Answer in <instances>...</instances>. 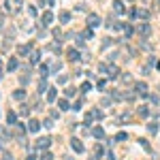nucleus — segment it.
I'll return each mask as SVG.
<instances>
[{
    "label": "nucleus",
    "instance_id": "c9c22d12",
    "mask_svg": "<svg viewBox=\"0 0 160 160\" xmlns=\"http://www.w3.org/2000/svg\"><path fill=\"white\" fill-rule=\"evenodd\" d=\"M81 37H83V39H92V37H94V32H92V28H88V30H83V32H81Z\"/></svg>",
    "mask_w": 160,
    "mask_h": 160
},
{
    "label": "nucleus",
    "instance_id": "473e14b6",
    "mask_svg": "<svg viewBox=\"0 0 160 160\" xmlns=\"http://www.w3.org/2000/svg\"><path fill=\"white\" fill-rule=\"evenodd\" d=\"M15 128H17V132H19V135H21V137H24V132H26V130H28V126H24V124H21V122H17V124H15Z\"/></svg>",
    "mask_w": 160,
    "mask_h": 160
},
{
    "label": "nucleus",
    "instance_id": "f03ea898",
    "mask_svg": "<svg viewBox=\"0 0 160 160\" xmlns=\"http://www.w3.org/2000/svg\"><path fill=\"white\" fill-rule=\"evenodd\" d=\"M135 92H137L139 96H150V92H147V83H145V81H137V83H135Z\"/></svg>",
    "mask_w": 160,
    "mask_h": 160
},
{
    "label": "nucleus",
    "instance_id": "4d7b16f0",
    "mask_svg": "<svg viewBox=\"0 0 160 160\" xmlns=\"http://www.w3.org/2000/svg\"><path fill=\"white\" fill-rule=\"evenodd\" d=\"M0 150H2V141H0Z\"/></svg>",
    "mask_w": 160,
    "mask_h": 160
},
{
    "label": "nucleus",
    "instance_id": "7ed1b4c3",
    "mask_svg": "<svg viewBox=\"0 0 160 160\" xmlns=\"http://www.w3.org/2000/svg\"><path fill=\"white\" fill-rule=\"evenodd\" d=\"M49 143H51V139H49V137H39V139H37V150L47 152V150H49Z\"/></svg>",
    "mask_w": 160,
    "mask_h": 160
},
{
    "label": "nucleus",
    "instance_id": "5701e85b",
    "mask_svg": "<svg viewBox=\"0 0 160 160\" xmlns=\"http://www.w3.org/2000/svg\"><path fill=\"white\" fill-rule=\"evenodd\" d=\"M60 68H62V62H58V60H56V62H51V64H49V71H51V73H58V71H60Z\"/></svg>",
    "mask_w": 160,
    "mask_h": 160
},
{
    "label": "nucleus",
    "instance_id": "0eeeda50",
    "mask_svg": "<svg viewBox=\"0 0 160 160\" xmlns=\"http://www.w3.org/2000/svg\"><path fill=\"white\" fill-rule=\"evenodd\" d=\"M51 21H53V13H51V11H45V13L41 15V24H43V26H51Z\"/></svg>",
    "mask_w": 160,
    "mask_h": 160
},
{
    "label": "nucleus",
    "instance_id": "c85d7f7f",
    "mask_svg": "<svg viewBox=\"0 0 160 160\" xmlns=\"http://www.w3.org/2000/svg\"><path fill=\"white\" fill-rule=\"evenodd\" d=\"M26 11H28V15H30V17H37V15H39L37 6H32V4H28V6H26Z\"/></svg>",
    "mask_w": 160,
    "mask_h": 160
},
{
    "label": "nucleus",
    "instance_id": "39448f33",
    "mask_svg": "<svg viewBox=\"0 0 160 160\" xmlns=\"http://www.w3.org/2000/svg\"><path fill=\"white\" fill-rule=\"evenodd\" d=\"M137 32H139L143 39H147V37L152 34V28H150V24H139V26H137Z\"/></svg>",
    "mask_w": 160,
    "mask_h": 160
},
{
    "label": "nucleus",
    "instance_id": "79ce46f5",
    "mask_svg": "<svg viewBox=\"0 0 160 160\" xmlns=\"http://www.w3.org/2000/svg\"><path fill=\"white\" fill-rule=\"evenodd\" d=\"M41 160H53V154H51V152H43Z\"/></svg>",
    "mask_w": 160,
    "mask_h": 160
},
{
    "label": "nucleus",
    "instance_id": "6e6552de",
    "mask_svg": "<svg viewBox=\"0 0 160 160\" xmlns=\"http://www.w3.org/2000/svg\"><path fill=\"white\" fill-rule=\"evenodd\" d=\"M71 147H73L77 154H83V152H85V147H83V143H81L79 139H71Z\"/></svg>",
    "mask_w": 160,
    "mask_h": 160
},
{
    "label": "nucleus",
    "instance_id": "aec40b11",
    "mask_svg": "<svg viewBox=\"0 0 160 160\" xmlns=\"http://www.w3.org/2000/svg\"><path fill=\"white\" fill-rule=\"evenodd\" d=\"M13 98H15V100H24V98H26V90H15V92H13Z\"/></svg>",
    "mask_w": 160,
    "mask_h": 160
},
{
    "label": "nucleus",
    "instance_id": "864d4df0",
    "mask_svg": "<svg viewBox=\"0 0 160 160\" xmlns=\"http://www.w3.org/2000/svg\"><path fill=\"white\" fill-rule=\"evenodd\" d=\"M53 37H56V39H62V32H60V30L56 28V30H53Z\"/></svg>",
    "mask_w": 160,
    "mask_h": 160
},
{
    "label": "nucleus",
    "instance_id": "e433bc0d",
    "mask_svg": "<svg viewBox=\"0 0 160 160\" xmlns=\"http://www.w3.org/2000/svg\"><path fill=\"white\" fill-rule=\"evenodd\" d=\"M109 105H111V98L109 96H103L100 98V107H109Z\"/></svg>",
    "mask_w": 160,
    "mask_h": 160
},
{
    "label": "nucleus",
    "instance_id": "a18cd8bd",
    "mask_svg": "<svg viewBox=\"0 0 160 160\" xmlns=\"http://www.w3.org/2000/svg\"><path fill=\"white\" fill-rule=\"evenodd\" d=\"M2 160H15V158H13V154H9V152H2Z\"/></svg>",
    "mask_w": 160,
    "mask_h": 160
},
{
    "label": "nucleus",
    "instance_id": "412c9836",
    "mask_svg": "<svg viewBox=\"0 0 160 160\" xmlns=\"http://www.w3.org/2000/svg\"><path fill=\"white\" fill-rule=\"evenodd\" d=\"M39 60H41V51L37 49V51L30 53V62H32V64H39Z\"/></svg>",
    "mask_w": 160,
    "mask_h": 160
},
{
    "label": "nucleus",
    "instance_id": "6e6d98bb",
    "mask_svg": "<svg viewBox=\"0 0 160 160\" xmlns=\"http://www.w3.org/2000/svg\"><path fill=\"white\" fill-rule=\"evenodd\" d=\"M47 2H49V4H51V6H53V4H56V0H47Z\"/></svg>",
    "mask_w": 160,
    "mask_h": 160
},
{
    "label": "nucleus",
    "instance_id": "f3484780",
    "mask_svg": "<svg viewBox=\"0 0 160 160\" xmlns=\"http://www.w3.org/2000/svg\"><path fill=\"white\" fill-rule=\"evenodd\" d=\"M147 17H150L147 9H137V19H147Z\"/></svg>",
    "mask_w": 160,
    "mask_h": 160
},
{
    "label": "nucleus",
    "instance_id": "1a4fd4ad",
    "mask_svg": "<svg viewBox=\"0 0 160 160\" xmlns=\"http://www.w3.org/2000/svg\"><path fill=\"white\" fill-rule=\"evenodd\" d=\"M28 53H32V43H28V45H21V47H17V56H28Z\"/></svg>",
    "mask_w": 160,
    "mask_h": 160
},
{
    "label": "nucleus",
    "instance_id": "5fc2aeb1",
    "mask_svg": "<svg viewBox=\"0 0 160 160\" xmlns=\"http://www.w3.org/2000/svg\"><path fill=\"white\" fill-rule=\"evenodd\" d=\"M41 107H43V103H41V100H34V109H37V111H39Z\"/></svg>",
    "mask_w": 160,
    "mask_h": 160
},
{
    "label": "nucleus",
    "instance_id": "2eb2a0df",
    "mask_svg": "<svg viewBox=\"0 0 160 160\" xmlns=\"http://www.w3.org/2000/svg\"><path fill=\"white\" fill-rule=\"evenodd\" d=\"M66 56H68V60H71V62H77V60H81L77 49H68V51H66Z\"/></svg>",
    "mask_w": 160,
    "mask_h": 160
},
{
    "label": "nucleus",
    "instance_id": "c03bdc74",
    "mask_svg": "<svg viewBox=\"0 0 160 160\" xmlns=\"http://www.w3.org/2000/svg\"><path fill=\"white\" fill-rule=\"evenodd\" d=\"M81 107H83V103H81V100H77V103L73 105V111H81Z\"/></svg>",
    "mask_w": 160,
    "mask_h": 160
},
{
    "label": "nucleus",
    "instance_id": "9b49d317",
    "mask_svg": "<svg viewBox=\"0 0 160 160\" xmlns=\"http://www.w3.org/2000/svg\"><path fill=\"white\" fill-rule=\"evenodd\" d=\"M107 75H109L111 79H118V75H120L118 66H113V64H107Z\"/></svg>",
    "mask_w": 160,
    "mask_h": 160
},
{
    "label": "nucleus",
    "instance_id": "4c0bfd02",
    "mask_svg": "<svg viewBox=\"0 0 160 160\" xmlns=\"http://www.w3.org/2000/svg\"><path fill=\"white\" fill-rule=\"evenodd\" d=\"M139 143H141V147H143L145 152H152V147H150V143H147L145 139H139Z\"/></svg>",
    "mask_w": 160,
    "mask_h": 160
},
{
    "label": "nucleus",
    "instance_id": "20e7f679",
    "mask_svg": "<svg viewBox=\"0 0 160 160\" xmlns=\"http://www.w3.org/2000/svg\"><path fill=\"white\" fill-rule=\"evenodd\" d=\"M100 24H103V21H100V17H98L96 13H90V15H88V26H90V28H98Z\"/></svg>",
    "mask_w": 160,
    "mask_h": 160
},
{
    "label": "nucleus",
    "instance_id": "c756f323",
    "mask_svg": "<svg viewBox=\"0 0 160 160\" xmlns=\"http://www.w3.org/2000/svg\"><path fill=\"white\" fill-rule=\"evenodd\" d=\"M47 49H49V51H53V53H60V43H49V45H47Z\"/></svg>",
    "mask_w": 160,
    "mask_h": 160
},
{
    "label": "nucleus",
    "instance_id": "bf43d9fd",
    "mask_svg": "<svg viewBox=\"0 0 160 160\" xmlns=\"http://www.w3.org/2000/svg\"><path fill=\"white\" fill-rule=\"evenodd\" d=\"M128 2H132V0H128Z\"/></svg>",
    "mask_w": 160,
    "mask_h": 160
},
{
    "label": "nucleus",
    "instance_id": "4468645a",
    "mask_svg": "<svg viewBox=\"0 0 160 160\" xmlns=\"http://www.w3.org/2000/svg\"><path fill=\"white\" fill-rule=\"evenodd\" d=\"M92 137H94V139H105V128L96 126V128L92 130Z\"/></svg>",
    "mask_w": 160,
    "mask_h": 160
},
{
    "label": "nucleus",
    "instance_id": "6ab92c4d",
    "mask_svg": "<svg viewBox=\"0 0 160 160\" xmlns=\"http://www.w3.org/2000/svg\"><path fill=\"white\" fill-rule=\"evenodd\" d=\"M58 17H60V21H62V24H68V21H71V13H68V11H62Z\"/></svg>",
    "mask_w": 160,
    "mask_h": 160
},
{
    "label": "nucleus",
    "instance_id": "58836bf2",
    "mask_svg": "<svg viewBox=\"0 0 160 160\" xmlns=\"http://www.w3.org/2000/svg\"><path fill=\"white\" fill-rule=\"evenodd\" d=\"M43 128H53V118H47L43 122Z\"/></svg>",
    "mask_w": 160,
    "mask_h": 160
},
{
    "label": "nucleus",
    "instance_id": "603ef678",
    "mask_svg": "<svg viewBox=\"0 0 160 160\" xmlns=\"http://www.w3.org/2000/svg\"><path fill=\"white\" fill-rule=\"evenodd\" d=\"M58 81H60V83H66V81H68V77H66V75H60V77H58Z\"/></svg>",
    "mask_w": 160,
    "mask_h": 160
},
{
    "label": "nucleus",
    "instance_id": "37998d69",
    "mask_svg": "<svg viewBox=\"0 0 160 160\" xmlns=\"http://www.w3.org/2000/svg\"><path fill=\"white\" fill-rule=\"evenodd\" d=\"M94 152H96V156H105V147H103V145H96Z\"/></svg>",
    "mask_w": 160,
    "mask_h": 160
},
{
    "label": "nucleus",
    "instance_id": "dca6fc26",
    "mask_svg": "<svg viewBox=\"0 0 160 160\" xmlns=\"http://www.w3.org/2000/svg\"><path fill=\"white\" fill-rule=\"evenodd\" d=\"M6 122H9L11 126H15V124H17V113H15V111H9V113H6Z\"/></svg>",
    "mask_w": 160,
    "mask_h": 160
},
{
    "label": "nucleus",
    "instance_id": "de8ad7c7",
    "mask_svg": "<svg viewBox=\"0 0 160 160\" xmlns=\"http://www.w3.org/2000/svg\"><path fill=\"white\" fill-rule=\"evenodd\" d=\"M105 160H115V154H113V152H107V154H105Z\"/></svg>",
    "mask_w": 160,
    "mask_h": 160
},
{
    "label": "nucleus",
    "instance_id": "8fccbe9b",
    "mask_svg": "<svg viewBox=\"0 0 160 160\" xmlns=\"http://www.w3.org/2000/svg\"><path fill=\"white\" fill-rule=\"evenodd\" d=\"M28 81H30V75H21V83H24V85H26Z\"/></svg>",
    "mask_w": 160,
    "mask_h": 160
},
{
    "label": "nucleus",
    "instance_id": "ea45409f",
    "mask_svg": "<svg viewBox=\"0 0 160 160\" xmlns=\"http://www.w3.org/2000/svg\"><path fill=\"white\" fill-rule=\"evenodd\" d=\"M150 103H152V105H160V98L156 94H150Z\"/></svg>",
    "mask_w": 160,
    "mask_h": 160
},
{
    "label": "nucleus",
    "instance_id": "a878e982",
    "mask_svg": "<svg viewBox=\"0 0 160 160\" xmlns=\"http://www.w3.org/2000/svg\"><path fill=\"white\" fill-rule=\"evenodd\" d=\"M139 118H150V109H147L145 105L139 107Z\"/></svg>",
    "mask_w": 160,
    "mask_h": 160
},
{
    "label": "nucleus",
    "instance_id": "72a5a7b5",
    "mask_svg": "<svg viewBox=\"0 0 160 160\" xmlns=\"http://www.w3.org/2000/svg\"><path fill=\"white\" fill-rule=\"evenodd\" d=\"M0 137H2V139H11V132H9V128L0 126Z\"/></svg>",
    "mask_w": 160,
    "mask_h": 160
},
{
    "label": "nucleus",
    "instance_id": "9d476101",
    "mask_svg": "<svg viewBox=\"0 0 160 160\" xmlns=\"http://www.w3.org/2000/svg\"><path fill=\"white\" fill-rule=\"evenodd\" d=\"M113 11H115L118 15H124V13H126V6H124V2H120V0H113Z\"/></svg>",
    "mask_w": 160,
    "mask_h": 160
},
{
    "label": "nucleus",
    "instance_id": "a211bd4d",
    "mask_svg": "<svg viewBox=\"0 0 160 160\" xmlns=\"http://www.w3.org/2000/svg\"><path fill=\"white\" fill-rule=\"evenodd\" d=\"M39 73H41V79H47V75H49L51 71H49V66H45V64H41V66H39Z\"/></svg>",
    "mask_w": 160,
    "mask_h": 160
},
{
    "label": "nucleus",
    "instance_id": "4be33fe9",
    "mask_svg": "<svg viewBox=\"0 0 160 160\" xmlns=\"http://www.w3.org/2000/svg\"><path fill=\"white\" fill-rule=\"evenodd\" d=\"M111 43H113V39L105 37V39H103V43H100V49H103V51H105V49H109V47H111Z\"/></svg>",
    "mask_w": 160,
    "mask_h": 160
},
{
    "label": "nucleus",
    "instance_id": "2f4dec72",
    "mask_svg": "<svg viewBox=\"0 0 160 160\" xmlns=\"http://www.w3.org/2000/svg\"><path fill=\"white\" fill-rule=\"evenodd\" d=\"M58 107H60L62 111H66V109H68V98H62V100H58Z\"/></svg>",
    "mask_w": 160,
    "mask_h": 160
},
{
    "label": "nucleus",
    "instance_id": "f704fd0d",
    "mask_svg": "<svg viewBox=\"0 0 160 160\" xmlns=\"http://www.w3.org/2000/svg\"><path fill=\"white\" fill-rule=\"evenodd\" d=\"M132 32H135V28H132V26H126V28H124V37H126V39H130V37H132Z\"/></svg>",
    "mask_w": 160,
    "mask_h": 160
},
{
    "label": "nucleus",
    "instance_id": "ddd939ff",
    "mask_svg": "<svg viewBox=\"0 0 160 160\" xmlns=\"http://www.w3.org/2000/svg\"><path fill=\"white\" fill-rule=\"evenodd\" d=\"M17 66H19V60H17V58H11V60H9V64H6V71H11V73H13V71H17Z\"/></svg>",
    "mask_w": 160,
    "mask_h": 160
},
{
    "label": "nucleus",
    "instance_id": "f257e3e1",
    "mask_svg": "<svg viewBox=\"0 0 160 160\" xmlns=\"http://www.w3.org/2000/svg\"><path fill=\"white\" fill-rule=\"evenodd\" d=\"M21 6H24V0H2L0 2V11L4 15H15Z\"/></svg>",
    "mask_w": 160,
    "mask_h": 160
},
{
    "label": "nucleus",
    "instance_id": "49530a36",
    "mask_svg": "<svg viewBox=\"0 0 160 160\" xmlns=\"http://www.w3.org/2000/svg\"><path fill=\"white\" fill-rule=\"evenodd\" d=\"M92 115H94V120H100V118H103V113H100L98 109H94V111H92Z\"/></svg>",
    "mask_w": 160,
    "mask_h": 160
},
{
    "label": "nucleus",
    "instance_id": "bb28decb",
    "mask_svg": "<svg viewBox=\"0 0 160 160\" xmlns=\"http://www.w3.org/2000/svg\"><path fill=\"white\" fill-rule=\"evenodd\" d=\"M147 130H150L152 135H156V132H158V120H156V122H150V124H147Z\"/></svg>",
    "mask_w": 160,
    "mask_h": 160
},
{
    "label": "nucleus",
    "instance_id": "393cba45",
    "mask_svg": "<svg viewBox=\"0 0 160 160\" xmlns=\"http://www.w3.org/2000/svg\"><path fill=\"white\" fill-rule=\"evenodd\" d=\"M19 115H21V118H28V115H30V107H28V105H21V107H19Z\"/></svg>",
    "mask_w": 160,
    "mask_h": 160
},
{
    "label": "nucleus",
    "instance_id": "a19ab883",
    "mask_svg": "<svg viewBox=\"0 0 160 160\" xmlns=\"http://www.w3.org/2000/svg\"><path fill=\"white\" fill-rule=\"evenodd\" d=\"M126 139H128L126 132H118V135H115V141H126Z\"/></svg>",
    "mask_w": 160,
    "mask_h": 160
},
{
    "label": "nucleus",
    "instance_id": "cd10ccee",
    "mask_svg": "<svg viewBox=\"0 0 160 160\" xmlns=\"http://www.w3.org/2000/svg\"><path fill=\"white\" fill-rule=\"evenodd\" d=\"M37 90H39V92H47V90H49V85H47V79H41V81H39V85H37Z\"/></svg>",
    "mask_w": 160,
    "mask_h": 160
},
{
    "label": "nucleus",
    "instance_id": "3c124183",
    "mask_svg": "<svg viewBox=\"0 0 160 160\" xmlns=\"http://www.w3.org/2000/svg\"><path fill=\"white\" fill-rule=\"evenodd\" d=\"M122 79H124V83H130V81H132V77H130V75H128V73H126V75H124V77H122Z\"/></svg>",
    "mask_w": 160,
    "mask_h": 160
},
{
    "label": "nucleus",
    "instance_id": "423d86ee",
    "mask_svg": "<svg viewBox=\"0 0 160 160\" xmlns=\"http://www.w3.org/2000/svg\"><path fill=\"white\" fill-rule=\"evenodd\" d=\"M41 128H43V124H41L39 120H30L28 122V132H32V135H37Z\"/></svg>",
    "mask_w": 160,
    "mask_h": 160
},
{
    "label": "nucleus",
    "instance_id": "f8f14e48",
    "mask_svg": "<svg viewBox=\"0 0 160 160\" xmlns=\"http://www.w3.org/2000/svg\"><path fill=\"white\" fill-rule=\"evenodd\" d=\"M47 100H49V103H56V100H58V90H56V88H49V90H47Z\"/></svg>",
    "mask_w": 160,
    "mask_h": 160
},
{
    "label": "nucleus",
    "instance_id": "7c9ffc66",
    "mask_svg": "<svg viewBox=\"0 0 160 160\" xmlns=\"http://www.w3.org/2000/svg\"><path fill=\"white\" fill-rule=\"evenodd\" d=\"M81 92H83V94H88V92H92V83H90V81H85V83H81Z\"/></svg>",
    "mask_w": 160,
    "mask_h": 160
},
{
    "label": "nucleus",
    "instance_id": "b1692460",
    "mask_svg": "<svg viewBox=\"0 0 160 160\" xmlns=\"http://www.w3.org/2000/svg\"><path fill=\"white\" fill-rule=\"evenodd\" d=\"M75 94H77V90H75V88H73V85H71V88H66V90H64V96H66V98H75Z\"/></svg>",
    "mask_w": 160,
    "mask_h": 160
},
{
    "label": "nucleus",
    "instance_id": "13d9d810",
    "mask_svg": "<svg viewBox=\"0 0 160 160\" xmlns=\"http://www.w3.org/2000/svg\"><path fill=\"white\" fill-rule=\"evenodd\" d=\"M0 79H2V71H0Z\"/></svg>",
    "mask_w": 160,
    "mask_h": 160
},
{
    "label": "nucleus",
    "instance_id": "09e8293b",
    "mask_svg": "<svg viewBox=\"0 0 160 160\" xmlns=\"http://www.w3.org/2000/svg\"><path fill=\"white\" fill-rule=\"evenodd\" d=\"M105 83H107V81H105V79H100L98 83H96V88H98V90H105Z\"/></svg>",
    "mask_w": 160,
    "mask_h": 160
}]
</instances>
